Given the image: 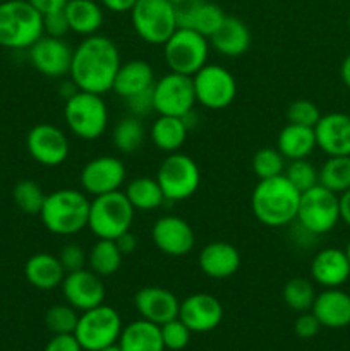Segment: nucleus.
Here are the masks:
<instances>
[{"label": "nucleus", "mask_w": 350, "mask_h": 351, "mask_svg": "<svg viewBox=\"0 0 350 351\" xmlns=\"http://www.w3.org/2000/svg\"><path fill=\"white\" fill-rule=\"evenodd\" d=\"M122 65L120 51L110 38L102 34L86 36L72 51V79L79 91L105 95L112 91L113 81Z\"/></svg>", "instance_id": "1"}, {"label": "nucleus", "mask_w": 350, "mask_h": 351, "mask_svg": "<svg viewBox=\"0 0 350 351\" xmlns=\"http://www.w3.org/2000/svg\"><path fill=\"white\" fill-rule=\"evenodd\" d=\"M301 192L280 177L259 180L250 195V209L261 225L270 228H283L297 219Z\"/></svg>", "instance_id": "2"}, {"label": "nucleus", "mask_w": 350, "mask_h": 351, "mask_svg": "<svg viewBox=\"0 0 350 351\" xmlns=\"http://www.w3.org/2000/svg\"><path fill=\"white\" fill-rule=\"evenodd\" d=\"M91 201L78 189H58L45 197L40 218L45 228L58 237H72L88 228Z\"/></svg>", "instance_id": "3"}, {"label": "nucleus", "mask_w": 350, "mask_h": 351, "mask_svg": "<svg viewBox=\"0 0 350 351\" xmlns=\"http://www.w3.org/2000/svg\"><path fill=\"white\" fill-rule=\"evenodd\" d=\"M43 34V14L27 0L0 2V47L27 50Z\"/></svg>", "instance_id": "4"}, {"label": "nucleus", "mask_w": 350, "mask_h": 351, "mask_svg": "<svg viewBox=\"0 0 350 351\" xmlns=\"http://www.w3.org/2000/svg\"><path fill=\"white\" fill-rule=\"evenodd\" d=\"M136 209L130 206L129 199L120 191L93 197L89 206L88 228L96 239H119L122 233L129 232L134 223Z\"/></svg>", "instance_id": "5"}, {"label": "nucleus", "mask_w": 350, "mask_h": 351, "mask_svg": "<svg viewBox=\"0 0 350 351\" xmlns=\"http://www.w3.org/2000/svg\"><path fill=\"white\" fill-rule=\"evenodd\" d=\"M64 119L67 129L82 141H96L108 127V108L102 95L78 91L65 99Z\"/></svg>", "instance_id": "6"}, {"label": "nucleus", "mask_w": 350, "mask_h": 351, "mask_svg": "<svg viewBox=\"0 0 350 351\" xmlns=\"http://www.w3.org/2000/svg\"><path fill=\"white\" fill-rule=\"evenodd\" d=\"M209 40L187 27H177L163 45V58L170 72L192 77L208 64Z\"/></svg>", "instance_id": "7"}, {"label": "nucleus", "mask_w": 350, "mask_h": 351, "mask_svg": "<svg viewBox=\"0 0 350 351\" xmlns=\"http://www.w3.org/2000/svg\"><path fill=\"white\" fill-rule=\"evenodd\" d=\"M156 182L167 202H182L191 199L201 185V171L198 163L187 154L170 153L160 163Z\"/></svg>", "instance_id": "8"}, {"label": "nucleus", "mask_w": 350, "mask_h": 351, "mask_svg": "<svg viewBox=\"0 0 350 351\" xmlns=\"http://www.w3.org/2000/svg\"><path fill=\"white\" fill-rule=\"evenodd\" d=\"M130 23L148 45H165L177 29L175 5L168 0H137L130 9Z\"/></svg>", "instance_id": "9"}, {"label": "nucleus", "mask_w": 350, "mask_h": 351, "mask_svg": "<svg viewBox=\"0 0 350 351\" xmlns=\"http://www.w3.org/2000/svg\"><path fill=\"white\" fill-rule=\"evenodd\" d=\"M122 319L110 305H98L81 312L74 336L84 351H98L119 341L122 332Z\"/></svg>", "instance_id": "10"}, {"label": "nucleus", "mask_w": 350, "mask_h": 351, "mask_svg": "<svg viewBox=\"0 0 350 351\" xmlns=\"http://www.w3.org/2000/svg\"><path fill=\"white\" fill-rule=\"evenodd\" d=\"M295 221L316 237L329 233L340 221V195L319 184L302 192Z\"/></svg>", "instance_id": "11"}, {"label": "nucleus", "mask_w": 350, "mask_h": 351, "mask_svg": "<svg viewBox=\"0 0 350 351\" xmlns=\"http://www.w3.org/2000/svg\"><path fill=\"white\" fill-rule=\"evenodd\" d=\"M196 101L208 110H225L237 96V81L229 69L206 64L192 75Z\"/></svg>", "instance_id": "12"}, {"label": "nucleus", "mask_w": 350, "mask_h": 351, "mask_svg": "<svg viewBox=\"0 0 350 351\" xmlns=\"http://www.w3.org/2000/svg\"><path fill=\"white\" fill-rule=\"evenodd\" d=\"M192 77L177 72H168L156 79L153 86V106L158 115L184 117L196 105Z\"/></svg>", "instance_id": "13"}, {"label": "nucleus", "mask_w": 350, "mask_h": 351, "mask_svg": "<svg viewBox=\"0 0 350 351\" xmlns=\"http://www.w3.org/2000/svg\"><path fill=\"white\" fill-rule=\"evenodd\" d=\"M26 147L30 156L43 167H60L71 153L69 137L64 130L51 123H38L26 136Z\"/></svg>", "instance_id": "14"}, {"label": "nucleus", "mask_w": 350, "mask_h": 351, "mask_svg": "<svg viewBox=\"0 0 350 351\" xmlns=\"http://www.w3.org/2000/svg\"><path fill=\"white\" fill-rule=\"evenodd\" d=\"M126 177V165L120 161V158L103 154V156L93 158L82 167L79 182H81L82 192L98 197V195L120 191Z\"/></svg>", "instance_id": "15"}, {"label": "nucleus", "mask_w": 350, "mask_h": 351, "mask_svg": "<svg viewBox=\"0 0 350 351\" xmlns=\"http://www.w3.org/2000/svg\"><path fill=\"white\" fill-rule=\"evenodd\" d=\"M72 48L64 38L43 36L27 48L30 62L45 77L62 79L69 75L72 62Z\"/></svg>", "instance_id": "16"}, {"label": "nucleus", "mask_w": 350, "mask_h": 351, "mask_svg": "<svg viewBox=\"0 0 350 351\" xmlns=\"http://www.w3.org/2000/svg\"><path fill=\"white\" fill-rule=\"evenodd\" d=\"M60 288L65 302L78 312L98 307L106 297V288L102 276L93 273L88 267L65 274Z\"/></svg>", "instance_id": "17"}, {"label": "nucleus", "mask_w": 350, "mask_h": 351, "mask_svg": "<svg viewBox=\"0 0 350 351\" xmlns=\"http://www.w3.org/2000/svg\"><path fill=\"white\" fill-rule=\"evenodd\" d=\"M151 240L161 254L184 257L194 249L196 235L192 226L180 216H161L151 228Z\"/></svg>", "instance_id": "18"}, {"label": "nucleus", "mask_w": 350, "mask_h": 351, "mask_svg": "<svg viewBox=\"0 0 350 351\" xmlns=\"http://www.w3.org/2000/svg\"><path fill=\"white\" fill-rule=\"evenodd\" d=\"M178 319L191 332H209L220 326L223 307L211 293H192L180 302Z\"/></svg>", "instance_id": "19"}, {"label": "nucleus", "mask_w": 350, "mask_h": 351, "mask_svg": "<svg viewBox=\"0 0 350 351\" xmlns=\"http://www.w3.org/2000/svg\"><path fill=\"white\" fill-rule=\"evenodd\" d=\"M134 307L144 321L156 326L178 317L180 302L170 290L161 287H144L134 295Z\"/></svg>", "instance_id": "20"}, {"label": "nucleus", "mask_w": 350, "mask_h": 351, "mask_svg": "<svg viewBox=\"0 0 350 351\" xmlns=\"http://www.w3.org/2000/svg\"><path fill=\"white\" fill-rule=\"evenodd\" d=\"M175 16L177 27L194 29L209 40L223 24L226 14L222 7L208 0H187L175 7Z\"/></svg>", "instance_id": "21"}, {"label": "nucleus", "mask_w": 350, "mask_h": 351, "mask_svg": "<svg viewBox=\"0 0 350 351\" xmlns=\"http://www.w3.org/2000/svg\"><path fill=\"white\" fill-rule=\"evenodd\" d=\"M316 146L328 156H350V115L340 112L321 115L314 125Z\"/></svg>", "instance_id": "22"}, {"label": "nucleus", "mask_w": 350, "mask_h": 351, "mask_svg": "<svg viewBox=\"0 0 350 351\" xmlns=\"http://www.w3.org/2000/svg\"><path fill=\"white\" fill-rule=\"evenodd\" d=\"M311 278L323 288H340L350 278V261L345 250L328 247L312 257Z\"/></svg>", "instance_id": "23"}, {"label": "nucleus", "mask_w": 350, "mask_h": 351, "mask_svg": "<svg viewBox=\"0 0 350 351\" xmlns=\"http://www.w3.org/2000/svg\"><path fill=\"white\" fill-rule=\"evenodd\" d=\"M240 252L229 242H209L202 247L198 257V266L208 278L226 280L233 276L240 267Z\"/></svg>", "instance_id": "24"}, {"label": "nucleus", "mask_w": 350, "mask_h": 351, "mask_svg": "<svg viewBox=\"0 0 350 351\" xmlns=\"http://www.w3.org/2000/svg\"><path fill=\"white\" fill-rule=\"evenodd\" d=\"M311 312L323 328H347L350 326V295L342 288H325L316 295Z\"/></svg>", "instance_id": "25"}, {"label": "nucleus", "mask_w": 350, "mask_h": 351, "mask_svg": "<svg viewBox=\"0 0 350 351\" xmlns=\"http://www.w3.org/2000/svg\"><path fill=\"white\" fill-rule=\"evenodd\" d=\"M209 47L222 57H240L250 47L249 27L239 17L226 16L218 31L209 38Z\"/></svg>", "instance_id": "26"}, {"label": "nucleus", "mask_w": 350, "mask_h": 351, "mask_svg": "<svg viewBox=\"0 0 350 351\" xmlns=\"http://www.w3.org/2000/svg\"><path fill=\"white\" fill-rule=\"evenodd\" d=\"M154 82H156V77H154L153 67L146 60L137 58V60H129L120 65L115 81H113L112 91L119 98L127 99L130 96L153 89Z\"/></svg>", "instance_id": "27"}, {"label": "nucleus", "mask_w": 350, "mask_h": 351, "mask_svg": "<svg viewBox=\"0 0 350 351\" xmlns=\"http://www.w3.org/2000/svg\"><path fill=\"white\" fill-rule=\"evenodd\" d=\"M65 269L62 267L57 256L48 252H38L31 256L24 264V276L31 287L38 290L50 291L62 285L65 278Z\"/></svg>", "instance_id": "28"}, {"label": "nucleus", "mask_w": 350, "mask_h": 351, "mask_svg": "<svg viewBox=\"0 0 350 351\" xmlns=\"http://www.w3.org/2000/svg\"><path fill=\"white\" fill-rule=\"evenodd\" d=\"M117 343L122 351H165L160 326L144 319L124 326Z\"/></svg>", "instance_id": "29"}, {"label": "nucleus", "mask_w": 350, "mask_h": 351, "mask_svg": "<svg viewBox=\"0 0 350 351\" xmlns=\"http://www.w3.org/2000/svg\"><path fill=\"white\" fill-rule=\"evenodd\" d=\"M69 29L79 36L98 34L103 24V9L96 0H69L64 7Z\"/></svg>", "instance_id": "30"}, {"label": "nucleus", "mask_w": 350, "mask_h": 351, "mask_svg": "<svg viewBox=\"0 0 350 351\" xmlns=\"http://www.w3.org/2000/svg\"><path fill=\"white\" fill-rule=\"evenodd\" d=\"M316 134L312 127L287 123L277 137V149L285 160H304L316 149Z\"/></svg>", "instance_id": "31"}, {"label": "nucleus", "mask_w": 350, "mask_h": 351, "mask_svg": "<svg viewBox=\"0 0 350 351\" xmlns=\"http://www.w3.org/2000/svg\"><path fill=\"white\" fill-rule=\"evenodd\" d=\"M189 132L191 130L185 125L182 117L158 115V119L154 120L150 129V137L156 149L170 154L177 153L184 146Z\"/></svg>", "instance_id": "32"}, {"label": "nucleus", "mask_w": 350, "mask_h": 351, "mask_svg": "<svg viewBox=\"0 0 350 351\" xmlns=\"http://www.w3.org/2000/svg\"><path fill=\"white\" fill-rule=\"evenodd\" d=\"M124 194L136 211H154V209L161 208L163 202H167L156 178H134L127 184Z\"/></svg>", "instance_id": "33"}, {"label": "nucleus", "mask_w": 350, "mask_h": 351, "mask_svg": "<svg viewBox=\"0 0 350 351\" xmlns=\"http://www.w3.org/2000/svg\"><path fill=\"white\" fill-rule=\"evenodd\" d=\"M122 259L124 256L115 240L98 239L88 252V269L102 278L113 276L122 266Z\"/></svg>", "instance_id": "34"}, {"label": "nucleus", "mask_w": 350, "mask_h": 351, "mask_svg": "<svg viewBox=\"0 0 350 351\" xmlns=\"http://www.w3.org/2000/svg\"><path fill=\"white\" fill-rule=\"evenodd\" d=\"M146 139V130H144L141 119L134 115L124 117L122 120L115 123L112 132V143L120 153L132 154L143 146Z\"/></svg>", "instance_id": "35"}, {"label": "nucleus", "mask_w": 350, "mask_h": 351, "mask_svg": "<svg viewBox=\"0 0 350 351\" xmlns=\"http://www.w3.org/2000/svg\"><path fill=\"white\" fill-rule=\"evenodd\" d=\"M319 185L336 195L350 189V156H328L319 168Z\"/></svg>", "instance_id": "36"}, {"label": "nucleus", "mask_w": 350, "mask_h": 351, "mask_svg": "<svg viewBox=\"0 0 350 351\" xmlns=\"http://www.w3.org/2000/svg\"><path fill=\"white\" fill-rule=\"evenodd\" d=\"M283 302L294 312H309L316 300L314 285L307 278H292L283 287Z\"/></svg>", "instance_id": "37"}, {"label": "nucleus", "mask_w": 350, "mask_h": 351, "mask_svg": "<svg viewBox=\"0 0 350 351\" xmlns=\"http://www.w3.org/2000/svg\"><path fill=\"white\" fill-rule=\"evenodd\" d=\"M285 158L277 147H261L256 151L250 161L253 167V173L256 175L259 180H266V178L280 177L285 173Z\"/></svg>", "instance_id": "38"}, {"label": "nucleus", "mask_w": 350, "mask_h": 351, "mask_svg": "<svg viewBox=\"0 0 350 351\" xmlns=\"http://www.w3.org/2000/svg\"><path fill=\"white\" fill-rule=\"evenodd\" d=\"M45 192L34 180H21L14 185L12 199L17 208L26 215H40L45 202Z\"/></svg>", "instance_id": "39"}, {"label": "nucleus", "mask_w": 350, "mask_h": 351, "mask_svg": "<svg viewBox=\"0 0 350 351\" xmlns=\"http://www.w3.org/2000/svg\"><path fill=\"white\" fill-rule=\"evenodd\" d=\"M79 314L69 304L51 305L45 314V326L51 335H74Z\"/></svg>", "instance_id": "40"}, {"label": "nucleus", "mask_w": 350, "mask_h": 351, "mask_svg": "<svg viewBox=\"0 0 350 351\" xmlns=\"http://www.w3.org/2000/svg\"><path fill=\"white\" fill-rule=\"evenodd\" d=\"M283 175L301 194L319 184V170L307 160V158L290 161V163L285 167Z\"/></svg>", "instance_id": "41"}, {"label": "nucleus", "mask_w": 350, "mask_h": 351, "mask_svg": "<svg viewBox=\"0 0 350 351\" xmlns=\"http://www.w3.org/2000/svg\"><path fill=\"white\" fill-rule=\"evenodd\" d=\"M285 115H287L288 123L312 127V129H314V125L321 119L319 106L314 101H311V99H295V101H292Z\"/></svg>", "instance_id": "42"}, {"label": "nucleus", "mask_w": 350, "mask_h": 351, "mask_svg": "<svg viewBox=\"0 0 350 351\" xmlns=\"http://www.w3.org/2000/svg\"><path fill=\"white\" fill-rule=\"evenodd\" d=\"M160 329L165 350L180 351L189 345V341H191V331H189L187 326H185L178 317L165 322L163 326H160Z\"/></svg>", "instance_id": "43"}, {"label": "nucleus", "mask_w": 350, "mask_h": 351, "mask_svg": "<svg viewBox=\"0 0 350 351\" xmlns=\"http://www.w3.org/2000/svg\"><path fill=\"white\" fill-rule=\"evenodd\" d=\"M58 261H60L62 267L65 273H72V271H79L88 267V252L82 249L78 243H67L58 252Z\"/></svg>", "instance_id": "44"}, {"label": "nucleus", "mask_w": 350, "mask_h": 351, "mask_svg": "<svg viewBox=\"0 0 350 351\" xmlns=\"http://www.w3.org/2000/svg\"><path fill=\"white\" fill-rule=\"evenodd\" d=\"M43 31L47 36L54 38H65L69 33V23L65 17L64 10H57V12L45 14L43 16Z\"/></svg>", "instance_id": "45"}, {"label": "nucleus", "mask_w": 350, "mask_h": 351, "mask_svg": "<svg viewBox=\"0 0 350 351\" xmlns=\"http://www.w3.org/2000/svg\"><path fill=\"white\" fill-rule=\"evenodd\" d=\"M124 101H126L127 110H129L130 115L137 117V119H141V117H146L148 113L154 112L153 89L139 93V95H136V96H130V98L124 99Z\"/></svg>", "instance_id": "46"}, {"label": "nucleus", "mask_w": 350, "mask_h": 351, "mask_svg": "<svg viewBox=\"0 0 350 351\" xmlns=\"http://www.w3.org/2000/svg\"><path fill=\"white\" fill-rule=\"evenodd\" d=\"M321 328L323 326L319 324V321L316 319V315L312 314L311 311L299 314V317L295 319V322H294V332L301 339L314 338Z\"/></svg>", "instance_id": "47"}, {"label": "nucleus", "mask_w": 350, "mask_h": 351, "mask_svg": "<svg viewBox=\"0 0 350 351\" xmlns=\"http://www.w3.org/2000/svg\"><path fill=\"white\" fill-rule=\"evenodd\" d=\"M45 351H84L74 335H54Z\"/></svg>", "instance_id": "48"}, {"label": "nucleus", "mask_w": 350, "mask_h": 351, "mask_svg": "<svg viewBox=\"0 0 350 351\" xmlns=\"http://www.w3.org/2000/svg\"><path fill=\"white\" fill-rule=\"evenodd\" d=\"M31 5L34 7L36 10H40L41 14H51V12H57V10H64L65 3L69 0H27Z\"/></svg>", "instance_id": "49"}, {"label": "nucleus", "mask_w": 350, "mask_h": 351, "mask_svg": "<svg viewBox=\"0 0 350 351\" xmlns=\"http://www.w3.org/2000/svg\"><path fill=\"white\" fill-rule=\"evenodd\" d=\"M115 243L117 247H119L120 252H122V256H129V254H132L134 250L137 249V239L132 235L130 230L129 232L122 233L119 239H115Z\"/></svg>", "instance_id": "50"}, {"label": "nucleus", "mask_w": 350, "mask_h": 351, "mask_svg": "<svg viewBox=\"0 0 350 351\" xmlns=\"http://www.w3.org/2000/svg\"><path fill=\"white\" fill-rule=\"evenodd\" d=\"M136 2L137 0H100V3L112 12H130Z\"/></svg>", "instance_id": "51"}, {"label": "nucleus", "mask_w": 350, "mask_h": 351, "mask_svg": "<svg viewBox=\"0 0 350 351\" xmlns=\"http://www.w3.org/2000/svg\"><path fill=\"white\" fill-rule=\"evenodd\" d=\"M340 219L350 226V189L340 194Z\"/></svg>", "instance_id": "52"}, {"label": "nucleus", "mask_w": 350, "mask_h": 351, "mask_svg": "<svg viewBox=\"0 0 350 351\" xmlns=\"http://www.w3.org/2000/svg\"><path fill=\"white\" fill-rule=\"evenodd\" d=\"M340 79H342L345 88L350 91V53L343 58L342 65H340Z\"/></svg>", "instance_id": "53"}, {"label": "nucleus", "mask_w": 350, "mask_h": 351, "mask_svg": "<svg viewBox=\"0 0 350 351\" xmlns=\"http://www.w3.org/2000/svg\"><path fill=\"white\" fill-rule=\"evenodd\" d=\"M78 91H79L78 86H75L74 82H72L71 77H69V81L62 82L60 88H58V93H60V96H62V98H64V99L72 98V96H74Z\"/></svg>", "instance_id": "54"}, {"label": "nucleus", "mask_w": 350, "mask_h": 351, "mask_svg": "<svg viewBox=\"0 0 350 351\" xmlns=\"http://www.w3.org/2000/svg\"><path fill=\"white\" fill-rule=\"evenodd\" d=\"M98 351H122V350H120L119 343H113V345L105 346V348H102V350H98Z\"/></svg>", "instance_id": "55"}, {"label": "nucleus", "mask_w": 350, "mask_h": 351, "mask_svg": "<svg viewBox=\"0 0 350 351\" xmlns=\"http://www.w3.org/2000/svg\"><path fill=\"white\" fill-rule=\"evenodd\" d=\"M168 2H170L172 5H175V7H177V5H180V3L187 2V0H168Z\"/></svg>", "instance_id": "56"}, {"label": "nucleus", "mask_w": 350, "mask_h": 351, "mask_svg": "<svg viewBox=\"0 0 350 351\" xmlns=\"http://www.w3.org/2000/svg\"><path fill=\"white\" fill-rule=\"evenodd\" d=\"M345 254H347V257H349V261H350V240H349V243H347V247H345Z\"/></svg>", "instance_id": "57"}, {"label": "nucleus", "mask_w": 350, "mask_h": 351, "mask_svg": "<svg viewBox=\"0 0 350 351\" xmlns=\"http://www.w3.org/2000/svg\"><path fill=\"white\" fill-rule=\"evenodd\" d=\"M347 26H349V29H350V16H349V19H347Z\"/></svg>", "instance_id": "58"}, {"label": "nucleus", "mask_w": 350, "mask_h": 351, "mask_svg": "<svg viewBox=\"0 0 350 351\" xmlns=\"http://www.w3.org/2000/svg\"><path fill=\"white\" fill-rule=\"evenodd\" d=\"M0 2H3V0H0Z\"/></svg>", "instance_id": "59"}]
</instances>
